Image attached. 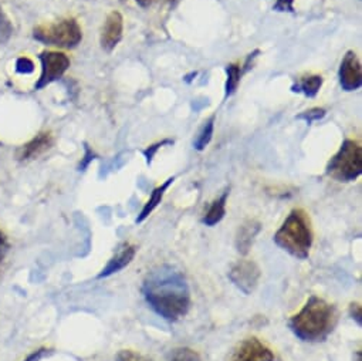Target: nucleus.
Segmentation results:
<instances>
[{
  "label": "nucleus",
  "instance_id": "412c9836",
  "mask_svg": "<svg viewBox=\"0 0 362 361\" xmlns=\"http://www.w3.org/2000/svg\"><path fill=\"white\" fill-rule=\"evenodd\" d=\"M115 361H152V360L134 350H121L117 354Z\"/></svg>",
  "mask_w": 362,
  "mask_h": 361
},
{
  "label": "nucleus",
  "instance_id": "4468645a",
  "mask_svg": "<svg viewBox=\"0 0 362 361\" xmlns=\"http://www.w3.org/2000/svg\"><path fill=\"white\" fill-rule=\"evenodd\" d=\"M256 55H259V52H255L253 55H250L245 63V66H240L238 63H233V64H229L226 67V73H228V81H226V97L235 94V91L238 90L239 84H240V80H242V76L243 73L249 69V64H250V60L256 57Z\"/></svg>",
  "mask_w": 362,
  "mask_h": 361
},
{
  "label": "nucleus",
  "instance_id": "f3484780",
  "mask_svg": "<svg viewBox=\"0 0 362 361\" xmlns=\"http://www.w3.org/2000/svg\"><path fill=\"white\" fill-rule=\"evenodd\" d=\"M322 77L313 74V76H305L303 79H300V81L297 84L293 86V91L294 93H303L307 97H315L320 91V88L322 87Z\"/></svg>",
  "mask_w": 362,
  "mask_h": 361
},
{
  "label": "nucleus",
  "instance_id": "aec40b11",
  "mask_svg": "<svg viewBox=\"0 0 362 361\" xmlns=\"http://www.w3.org/2000/svg\"><path fill=\"white\" fill-rule=\"evenodd\" d=\"M169 361H202V360L195 350L184 347V348L175 350Z\"/></svg>",
  "mask_w": 362,
  "mask_h": 361
},
{
  "label": "nucleus",
  "instance_id": "393cba45",
  "mask_svg": "<svg viewBox=\"0 0 362 361\" xmlns=\"http://www.w3.org/2000/svg\"><path fill=\"white\" fill-rule=\"evenodd\" d=\"M165 144H172V141H169V139H163L162 142H158V144H155V145H152V147H149L148 149H145V151H144V155H145V158H146V162H148V164H151V161H152V158H153L155 152L159 149V147H162V145H165Z\"/></svg>",
  "mask_w": 362,
  "mask_h": 361
},
{
  "label": "nucleus",
  "instance_id": "2f4dec72",
  "mask_svg": "<svg viewBox=\"0 0 362 361\" xmlns=\"http://www.w3.org/2000/svg\"><path fill=\"white\" fill-rule=\"evenodd\" d=\"M121 2H125V0H121Z\"/></svg>",
  "mask_w": 362,
  "mask_h": 361
},
{
  "label": "nucleus",
  "instance_id": "ddd939ff",
  "mask_svg": "<svg viewBox=\"0 0 362 361\" xmlns=\"http://www.w3.org/2000/svg\"><path fill=\"white\" fill-rule=\"evenodd\" d=\"M259 232H260V224L255 222V221H249L247 224L240 227L238 236H236V248H238L239 253L246 255L250 251V248L255 242V238L257 236Z\"/></svg>",
  "mask_w": 362,
  "mask_h": 361
},
{
  "label": "nucleus",
  "instance_id": "b1692460",
  "mask_svg": "<svg viewBox=\"0 0 362 361\" xmlns=\"http://www.w3.org/2000/svg\"><path fill=\"white\" fill-rule=\"evenodd\" d=\"M276 12H288L294 13V0H274V8Z\"/></svg>",
  "mask_w": 362,
  "mask_h": 361
},
{
  "label": "nucleus",
  "instance_id": "6e6552de",
  "mask_svg": "<svg viewBox=\"0 0 362 361\" xmlns=\"http://www.w3.org/2000/svg\"><path fill=\"white\" fill-rule=\"evenodd\" d=\"M260 269L253 260L242 259L238 260L229 272V279L232 283L242 290L245 294H252L260 280Z\"/></svg>",
  "mask_w": 362,
  "mask_h": 361
},
{
  "label": "nucleus",
  "instance_id": "0eeeda50",
  "mask_svg": "<svg viewBox=\"0 0 362 361\" xmlns=\"http://www.w3.org/2000/svg\"><path fill=\"white\" fill-rule=\"evenodd\" d=\"M39 59L42 63V74L35 84V90H42L60 80L70 67V59L60 52H43Z\"/></svg>",
  "mask_w": 362,
  "mask_h": 361
},
{
  "label": "nucleus",
  "instance_id": "5701e85b",
  "mask_svg": "<svg viewBox=\"0 0 362 361\" xmlns=\"http://www.w3.org/2000/svg\"><path fill=\"white\" fill-rule=\"evenodd\" d=\"M16 71L21 74H30L35 71V64L28 57H21L16 62Z\"/></svg>",
  "mask_w": 362,
  "mask_h": 361
},
{
  "label": "nucleus",
  "instance_id": "1a4fd4ad",
  "mask_svg": "<svg viewBox=\"0 0 362 361\" xmlns=\"http://www.w3.org/2000/svg\"><path fill=\"white\" fill-rule=\"evenodd\" d=\"M338 77L344 91H355L361 87L362 69H361V62L355 52H346V55L344 56L339 66Z\"/></svg>",
  "mask_w": 362,
  "mask_h": 361
},
{
  "label": "nucleus",
  "instance_id": "9d476101",
  "mask_svg": "<svg viewBox=\"0 0 362 361\" xmlns=\"http://www.w3.org/2000/svg\"><path fill=\"white\" fill-rule=\"evenodd\" d=\"M122 33H124V19L122 15L119 12H111L105 22L104 26L101 29V36H100V43L103 50L105 52H112L118 43L122 39Z\"/></svg>",
  "mask_w": 362,
  "mask_h": 361
},
{
  "label": "nucleus",
  "instance_id": "dca6fc26",
  "mask_svg": "<svg viewBox=\"0 0 362 361\" xmlns=\"http://www.w3.org/2000/svg\"><path fill=\"white\" fill-rule=\"evenodd\" d=\"M173 179L175 178H169V179H166V183L165 184H162L160 187H158V188H155L153 190V193H152V195H151V198L148 200V202L145 204V207L142 208V211H141V214H139V217L136 218V224H141V222H144L152 212H153V210L160 204V201H162V198H163V194H165V191L168 190V187L173 183Z\"/></svg>",
  "mask_w": 362,
  "mask_h": 361
},
{
  "label": "nucleus",
  "instance_id": "39448f33",
  "mask_svg": "<svg viewBox=\"0 0 362 361\" xmlns=\"http://www.w3.org/2000/svg\"><path fill=\"white\" fill-rule=\"evenodd\" d=\"M33 39L47 46L74 49L83 40V30L74 18H67L56 23L35 28Z\"/></svg>",
  "mask_w": 362,
  "mask_h": 361
},
{
  "label": "nucleus",
  "instance_id": "a211bd4d",
  "mask_svg": "<svg viewBox=\"0 0 362 361\" xmlns=\"http://www.w3.org/2000/svg\"><path fill=\"white\" fill-rule=\"evenodd\" d=\"M214 131H215V117L209 118V120L205 122V125L202 127V130H201L198 138H197L195 142H194L195 149L204 151V149L209 145V142L212 141Z\"/></svg>",
  "mask_w": 362,
  "mask_h": 361
},
{
  "label": "nucleus",
  "instance_id": "c756f323",
  "mask_svg": "<svg viewBox=\"0 0 362 361\" xmlns=\"http://www.w3.org/2000/svg\"><path fill=\"white\" fill-rule=\"evenodd\" d=\"M155 2H156V0H136V4H138L141 8H149V6H152Z\"/></svg>",
  "mask_w": 362,
  "mask_h": 361
},
{
  "label": "nucleus",
  "instance_id": "20e7f679",
  "mask_svg": "<svg viewBox=\"0 0 362 361\" xmlns=\"http://www.w3.org/2000/svg\"><path fill=\"white\" fill-rule=\"evenodd\" d=\"M362 173V148L354 139H345L327 165V175L338 183H352Z\"/></svg>",
  "mask_w": 362,
  "mask_h": 361
},
{
  "label": "nucleus",
  "instance_id": "f8f14e48",
  "mask_svg": "<svg viewBox=\"0 0 362 361\" xmlns=\"http://www.w3.org/2000/svg\"><path fill=\"white\" fill-rule=\"evenodd\" d=\"M135 253H136V248L134 245H131L128 242L119 245L117 252L114 253V256L108 260L107 266L98 275V279L108 277V276H111L114 273H118L124 268H127L132 262V259L135 258Z\"/></svg>",
  "mask_w": 362,
  "mask_h": 361
},
{
  "label": "nucleus",
  "instance_id": "c85d7f7f",
  "mask_svg": "<svg viewBox=\"0 0 362 361\" xmlns=\"http://www.w3.org/2000/svg\"><path fill=\"white\" fill-rule=\"evenodd\" d=\"M93 156H94V152L86 145V161L81 164V168H86L88 165V162L93 159Z\"/></svg>",
  "mask_w": 362,
  "mask_h": 361
},
{
  "label": "nucleus",
  "instance_id": "f03ea898",
  "mask_svg": "<svg viewBox=\"0 0 362 361\" xmlns=\"http://www.w3.org/2000/svg\"><path fill=\"white\" fill-rule=\"evenodd\" d=\"M338 321L337 309L321 297L311 296L303 309L294 314L288 326L296 337L305 343L325 341Z\"/></svg>",
  "mask_w": 362,
  "mask_h": 361
},
{
  "label": "nucleus",
  "instance_id": "2eb2a0df",
  "mask_svg": "<svg viewBox=\"0 0 362 361\" xmlns=\"http://www.w3.org/2000/svg\"><path fill=\"white\" fill-rule=\"evenodd\" d=\"M228 197H229V191H225L222 197H219L218 200H215V201L211 204V207H209L206 215H205L204 219H202V222H204L206 227H215L216 224H219V222L223 219V217H225V214H226Z\"/></svg>",
  "mask_w": 362,
  "mask_h": 361
},
{
  "label": "nucleus",
  "instance_id": "f257e3e1",
  "mask_svg": "<svg viewBox=\"0 0 362 361\" xmlns=\"http://www.w3.org/2000/svg\"><path fill=\"white\" fill-rule=\"evenodd\" d=\"M142 294L149 307L168 321L180 320L191 309V292L187 279L182 272L170 265L158 266L146 275Z\"/></svg>",
  "mask_w": 362,
  "mask_h": 361
},
{
  "label": "nucleus",
  "instance_id": "9b49d317",
  "mask_svg": "<svg viewBox=\"0 0 362 361\" xmlns=\"http://www.w3.org/2000/svg\"><path fill=\"white\" fill-rule=\"evenodd\" d=\"M54 144V138L50 131H45L37 134L33 139L23 144L16 151V159L21 162H29L37 159L45 152H47Z\"/></svg>",
  "mask_w": 362,
  "mask_h": 361
},
{
  "label": "nucleus",
  "instance_id": "423d86ee",
  "mask_svg": "<svg viewBox=\"0 0 362 361\" xmlns=\"http://www.w3.org/2000/svg\"><path fill=\"white\" fill-rule=\"evenodd\" d=\"M273 350L259 337H246L239 341L228 355L226 361H274Z\"/></svg>",
  "mask_w": 362,
  "mask_h": 361
},
{
  "label": "nucleus",
  "instance_id": "7ed1b4c3",
  "mask_svg": "<svg viewBox=\"0 0 362 361\" xmlns=\"http://www.w3.org/2000/svg\"><path fill=\"white\" fill-rule=\"evenodd\" d=\"M310 217L303 210H293L274 235V243L297 259H307L313 246Z\"/></svg>",
  "mask_w": 362,
  "mask_h": 361
},
{
  "label": "nucleus",
  "instance_id": "6ab92c4d",
  "mask_svg": "<svg viewBox=\"0 0 362 361\" xmlns=\"http://www.w3.org/2000/svg\"><path fill=\"white\" fill-rule=\"evenodd\" d=\"M13 36V25L0 6V45H6Z\"/></svg>",
  "mask_w": 362,
  "mask_h": 361
},
{
  "label": "nucleus",
  "instance_id": "cd10ccee",
  "mask_svg": "<svg viewBox=\"0 0 362 361\" xmlns=\"http://www.w3.org/2000/svg\"><path fill=\"white\" fill-rule=\"evenodd\" d=\"M45 354H46V350H39V351L33 353L32 355H29L25 361H39Z\"/></svg>",
  "mask_w": 362,
  "mask_h": 361
},
{
  "label": "nucleus",
  "instance_id": "4be33fe9",
  "mask_svg": "<svg viewBox=\"0 0 362 361\" xmlns=\"http://www.w3.org/2000/svg\"><path fill=\"white\" fill-rule=\"evenodd\" d=\"M324 115H325V110H324V108H320V107H315V108H311V110H308V111L301 113L300 115H297V118H298V120H304L305 122L311 124V122H314V121L321 120Z\"/></svg>",
  "mask_w": 362,
  "mask_h": 361
},
{
  "label": "nucleus",
  "instance_id": "bb28decb",
  "mask_svg": "<svg viewBox=\"0 0 362 361\" xmlns=\"http://www.w3.org/2000/svg\"><path fill=\"white\" fill-rule=\"evenodd\" d=\"M349 311H351V316L352 319H355L358 321V324L362 323V310H361V306L358 303H352L351 307H349Z\"/></svg>",
  "mask_w": 362,
  "mask_h": 361
},
{
  "label": "nucleus",
  "instance_id": "a878e982",
  "mask_svg": "<svg viewBox=\"0 0 362 361\" xmlns=\"http://www.w3.org/2000/svg\"><path fill=\"white\" fill-rule=\"evenodd\" d=\"M9 251V242H8V238L5 236V234L0 231V262H2L6 256Z\"/></svg>",
  "mask_w": 362,
  "mask_h": 361
},
{
  "label": "nucleus",
  "instance_id": "7c9ffc66",
  "mask_svg": "<svg viewBox=\"0 0 362 361\" xmlns=\"http://www.w3.org/2000/svg\"><path fill=\"white\" fill-rule=\"evenodd\" d=\"M168 2H175V0H168Z\"/></svg>",
  "mask_w": 362,
  "mask_h": 361
}]
</instances>
